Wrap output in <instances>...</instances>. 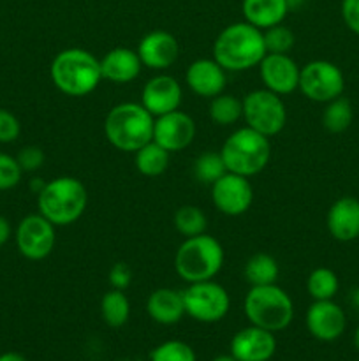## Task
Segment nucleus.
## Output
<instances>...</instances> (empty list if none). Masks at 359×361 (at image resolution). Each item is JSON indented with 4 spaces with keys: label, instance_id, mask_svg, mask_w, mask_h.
Masks as SVG:
<instances>
[{
    "label": "nucleus",
    "instance_id": "obj_43",
    "mask_svg": "<svg viewBox=\"0 0 359 361\" xmlns=\"http://www.w3.org/2000/svg\"><path fill=\"white\" fill-rule=\"evenodd\" d=\"M354 345H355V349L359 351V326H358V330H355V334H354Z\"/></svg>",
    "mask_w": 359,
    "mask_h": 361
},
{
    "label": "nucleus",
    "instance_id": "obj_40",
    "mask_svg": "<svg viewBox=\"0 0 359 361\" xmlns=\"http://www.w3.org/2000/svg\"><path fill=\"white\" fill-rule=\"evenodd\" d=\"M0 361H28L23 355L20 353H4L0 355Z\"/></svg>",
    "mask_w": 359,
    "mask_h": 361
},
{
    "label": "nucleus",
    "instance_id": "obj_9",
    "mask_svg": "<svg viewBox=\"0 0 359 361\" xmlns=\"http://www.w3.org/2000/svg\"><path fill=\"white\" fill-rule=\"evenodd\" d=\"M183 293L185 314L199 323H217L227 316L231 298L224 286L215 281L189 284Z\"/></svg>",
    "mask_w": 359,
    "mask_h": 361
},
{
    "label": "nucleus",
    "instance_id": "obj_4",
    "mask_svg": "<svg viewBox=\"0 0 359 361\" xmlns=\"http://www.w3.org/2000/svg\"><path fill=\"white\" fill-rule=\"evenodd\" d=\"M87 204V187L74 176H58L44 183L37 194L39 214L55 228L74 224L84 214Z\"/></svg>",
    "mask_w": 359,
    "mask_h": 361
},
{
    "label": "nucleus",
    "instance_id": "obj_14",
    "mask_svg": "<svg viewBox=\"0 0 359 361\" xmlns=\"http://www.w3.org/2000/svg\"><path fill=\"white\" fill-rule=\"evenodd\" d=\"M194 137H196V122L192 116L180 109L155 118L153 141L165 148L169 154L189 148Z\"/></svg>",
    "mask_w": 359,
    "mask_h": 361
},
{
    "label": "nucleus",
    "instance_id": "obj_21",
    "mask_svg": "<svg viewBox=\"0 0 359 361\" xmlns=\"http://www.w3.org/2000/svg\"><path fill=\"white\" fill-rule=\"evenodd\" d=\"M143 63L136 49L113 48L101 59L102 80L115 85H125L141 74Z\"/></svg>",
    "mask_w": 359,
    "mask_h": 361
},
{
    "label": "nucleus",
    "instance_id": "obj_33",
    "mask_svg": "<svg viewBox=\"0 0 359 361\" xmlns=\"http://www.w3.org/2000/svg\"><path fill=\"white\" fill-rule=\"evenodd\" d=\"M266 53H289L294 46V34L289 27L278 23L263 30Z\"/></svg>",
    "mask_w": 359,
    "mask_h": 361
},
{
    "label": "nucleus",
    "instance_id": "obj_31",
    "mask_svg": "<svg viewBox=\"0 0 359 361\" xmlns=\"http://www.w3.org/2000/svg\"><path fill=\"white\" fill-rule=\"evenodd\" d=\"M227 173L220 152H204L194 162V175L204 185H213L220 176Z\"/></svg>",
    "mask_w": 359,
    "mask_h": 361
},
{
    "label": "nucleus",
    "instance_id": "obj_7",
    "mask_svg": "<svg viewBox=\"0 0 359 361\" xmlns=\"http://www.w3.org/2000/svg\"><path fill=\"white\" fill-rule=\"evenodd\" d=\"M243 312L250 324L277 334L292 323L294 303L291 296L277 284L253 286L245 296Z\"/></svg>",
    "mask_w": 359,
    "mask_h": 361
},
{
    "label": "nucleus",
    "instance_id": "obj_35",
    "mask_svg": "<svg viewBox=\"0 0 359 361\" xmlns=\"http://www.w3.org/2000/svg\"><path fill=\"white\" fill-rule=\"evenodd\" d=\"M16 161L18 164H20L21 171L34 173L42 168L46 157H44V152H42L39 147H25L21 148L20 154L16 155Z\"/></svg>",
    "mask_w": 359,
    "mask_h": 361
},
{
    "label": "nucleus",
    "instance_id": "obj_37",
    "mask_svg": "<svg viewBox=\"0 0 359 361\" xmlns=\"http://www.w3.org/2000/svg\"><path fill=\"white\" fill-rule=\"evenodd\" d=\"M109 284L113 289H120V291H125L127 288L132 282V270L129 268V264L125 263H115L109 270Z\"/></svg>",
    "mask_w": 359,
    "mask_h": 361
},
{
    "label": "nucleus",
    "instance_id": "obj_11",
    "mask_svg": "<svg viewBox=\"0 0 359 361\" xmlns=\"http://www.w3.org/2000/svg\"><path fill=\"white\" fill-rule=\"evenodd\" d=\"M14 238L21 256L30 261H42L55 249V226L41 214L27 215L18 224Z\"/></svg>",
    "mask_w": 359,
    "mask_h": 361
},
{
    "label": "nucleus",
    "instance_id": "obj_26",
    "mask_svg": "<svg viewBox=\"0 0 359 361\" xmlns=\"http://www.w3.org/2000/svg\"><path fill=\"white\" fill-rule=\"evenodd\" d=\"M354 120V108L351 101L344 95L326 102V108L322 111V126L327 133L340 134L351 127Z\"/></svg>",
    "mask_w": 359,
    "mask_h": 361
},
{
    "label": "nucleus",
    "instance_id": "obj_30",
    "mask_svg": "<svg viewBox=\"0 0 359 361\" xmlns=\"http://www.w3.org/2000/svg\"><path fill=\"white\" fill-rule=\"evenodd\" d=\"M172 222H175L176 231L185 236V238L204 235L208 228L206 214L199 207H194V204H185V207L178 208Z\"/></svg>",
    "mask_w": 359,
    "mask_h": 361
},
{
    "label": "nucleus",
    "instance_id": "obj_20",
    "mask_svg": "<svg viewBox=\"0 0 359 361\" xmlns=\"http://www.w3.org/2000/svg\"><path fill=\"white\" fill-rule=\"evenodd\" d=\"M326 226L329 235L338 242H354L359 238V200L344 196L327 210Z\"/></svg>",
    "mask_w": 359,
    "mask_h": 361
},
{
    "label": "nucleus",
    "instance_id": "obj_29",
    "mask_svg": "<svg viewBox=\"0 0 359 361\" xmlns=\"http://www.w3.org/2000/svg\"><path fill=\"white\" fill-rule=\"evenodd\" d=\"M306 289L313 300H333L340 289V281L331 268L319 267L306 279Z\"/></svg>",
    "mask_w": 359,
    "mask_h": 361
},
{
    "label": "nucleus",
    "instance_id": "obj_23",
    "mask_svg": "<svg viewBox=\"0 0 359 361\" xmlns=\"http://www.w3.org/2000/svg\"><path fill=\"white\" fill-rule=\"evenodd\" d=\"M241 13L246 23L253 25L259 30L284 23L289 13L285 0H243Z\"/></svg>",
    "mask_w": 359,
    "mask_h": 361
},
{
    "label": "nucleus",
    "instance_id": "obj_16",
    "mask_svg": "<svg viewBox=\"0 0 359 361\" xmlns=\"http://www.w3.org/2000/svg\"><path fill=\"white\" fill-rule=\"evenodd\" d=\"M182 101V85L169 74H157V76L150 78L141 92V104L155 118L180 109Z\"/></svg>",
    "mask_w": 359,
    "mask_h": 361
},
{
    "label": "nucleus",
    "instance_id": "obj_1",
    "mask_svg": "<svg viewBox=\"0 0 359 361\" xmlns=\"http://www.w3.org/2000/svg\"><path fill=\"white\" fill-rule=\"evenodd\" d=\"M264 56L263 30L246 21L227 25L213 42V59L227 73H243L257 67Z\"/></svg>",
    "mask_w": 359,
    "mask_h": 361
},
{
    "label": "nucleus",
    "instance_id": "obj_27",
    "mask_svg": "<svg viewBox=\"0 0 359 361\" xmlns=\"http://www.w3.org/2000/svg\"><path fill=\"white\" fill-rule=\"evenodd\" d=\"M102 319L108 326L122 328L130 317V302L120 289H111L101 300Z\"/></svg>",
    "mask_w": 359,
    "mask_h": 361
},
{
    "label": "nucleus",
    "instance_id": "obj_10",
    "mask_svg": "<svg viewBox=\"0 0 359 361\" xmlns=\"http://www.w3.org/2000/svg\"><path fill=\"white\" fill-rule=\"evenodd\" d=\"M301 94L313 102H326L344 95L345 76L336 63L329 60H312L299 71Z\"/></svg>",
    "mask_w": 359,
    "mask_h": 361
},
{
    "label": "nucleus",
    "instance_id": "obj_39",
    "mask_svg": "<svg viewBox=\"0 0 359 361\" xmlns=\"http://www.w3.org/2000/svg\"><path fill=\"white\" fill-rule=\"evenodd\" d=\"M11 235H13V228H11V222L7 221L4 215H0V247L6 245L9 242Z\"/></svg>",
    "mask_w": 359,
    "mask_h": 361
},
{
    "label": "nucleus",
    "instance_id": "obj_38",
    "mask_svg": "<svg viewBox=\"0 0 359 361\" xmlns=\"http://www.w3.org/2000/svg\"><path fill=\"white\" fill-rule=\"evenodd\" d=\"M341 18L348 30L359 35V0H341Z\"/></svg>",
    "mask_w": 359,
    "mask_h": 361
},
{
    "label": "nucleus",
    "instance_id": "obj_24",
    "mask_svg": "<svg viewBox=\"0 0 359 361\" xmlns=\"http://www.w3.org/2000/svg\"><path fill=\"white\" fill-rule=\"evenodd\" d=\"M278 274H280V268H278L277 259L270 254L257 252L250 257L245 263L243 268V275H245V281L250 286H270L277 284Z\"/></svg>",
    "mask_w": 359,
    "mask_h": 361
},
{
    "label": "nucleus",
    "instance_id": "obj_41",
    "mask_svg": "<svg viewBox=\"0 0 359 361\" xmlns=\"http://www.w3.org/2000/svg\"><path fill=\"white\" fill-rule=\"evenodd\" d=\"M285 2H287L289 11H298V9H301L303 6H305L306 0H285Z\"/></svg>",
    "mask_w": 359,
    "mask_h": 361
},
{
    "label": "nucleus",
    "instance_id": "obj_13",
    "mask_svg": "<svg viewBox=\"0 0 359 361\" xmlns=\"http://www.w3.org/2000/svg\"><path fill=\"white\" fill-rule=\"evenodd\" d=\"M257 67L266 90L277 95H289L298 90L301 67L289 53H266Z\"/></svg>",
    "mask_w": 359,
    "mask_h": 361
},
{
    "label": "nucleus",
    "instance_id": "obj_28",
    "mask_svg": "<svg viewBox=\"0 0 359 361\" xmlns=\"http://www.w3.org/2000/svg\"><path fill=\"white\" fill-rule=\"evenodd\" d=\"M210 101V118L217 126L229 127L243 118V99L222 92Z\"/></svg>",
    "mask_w": 359,
    "mask_h": 361
},
{
    "label": "nucleus",
    "instance_id": "obj_36",
    "mask_svg": "<svg viewBox=\"0 0 359 361\" xmlns=\"http://www.w3.org/2000/svg\"><path fill=\"white\" fill-rule=\"evenodd\" d=\"M21 133V123L9 109L0 108V143H13Z\"/></svg>",
    "mask_w": 359,
    "mask_h": 361
},
{
    "label": "nucleus",
    "instance_id": "obj_17",
    "mask_svg": "<svg viewBox=\"0 0 359 361\" xmlns=\"http://www.w3.org/2000/svg\"><path fill=\"white\" fill-rule=\"evenodd\" d=\"M136 51L143 67L151 71H165L178 60L180 42L171 32L153 30L141 39Z\"/></svg>",
    "mask_w": 359,
    "mask_h": 361
},
{
    "label": "nucleus",
    "instance_id": "obj_15",
    "mask_svg": "<svg viewBox=\"0 0 359 361\" xmlns=\"http://www.w3.org/2000/svg\"><path fill=\"white\" fill-rule=\"evenodd\" d=\"M306 328L320 342H333L344 335L347 317L344 309L333 300H313L306 310Z\"/></svg>",
    "mask_w": 359,
    "mask_h": 361
},
{
    "label": "nucleus",
    "instance_id": "obj_12",
    "mask_svg": "<svg viewBox=\"0 0 359 361\" xmlns=\"http://www.w3.org/2000/svg\"><path fill=\"white\" fill-rule=\"evenodd\" d=\"M211 201L220 214L238 217L248 212L253 201V187L250 178L236 173H225L211 185Z\"/></svg>",
    "mask_w": 359,
    "mask_h": 361
},
{
    "label": "nucleus",
    "instance_id": "obj_2",
    "mask_svg": "<svg viewBox=\"0 0 359 361\" xmlns=\"http://www.w3.org/2000/svg\"><path fill=\"white\" fill-rule=\"evenodd\" d=\"M53 85L69 97H84L102 81L101 60L83 48H67L56 53L49 67Z\"/></svg>",
    "mask_w": 359,
    "mask_h": 361
},
{
    "label": "nucleus",
    "instance_id": "obj_22",
    "mask_svg": "<svg viewBox=\"0 0 359 361\" xmlns=\"http://www.w3.org/2000/svg\"><path fill=\"white\" fill-rule=\"evenodd\" d=\"M146 312L158 324L169 326L180 323L183 316H187L183 293L171 288L155 289L146 300Z\"/></svg>",
    "mask_w": 359,
    "mask_h": 361
},
{
    "label": "nucleus",
    "instance_id": "obj_19",
    "mask_svg": "<svg viewBox=\"0 0 359 361\" xmlns=\"http://www.w3.org/2000/svg\"><path fill=\"white\" fill-rule=\"evenodd\" d=\"M185 81L196 95L213 99L225 90L227 71L215 59H199L187 67Z\"/></svg>",
    "mask_w": 359,
    "mask_h": 361
},
{
    "label": "nucleus",
    "instance_id": "obj_6",
    "mask_svg": "<svg viewBox=\"0 0 359 361\" xmlns=\"http://www.w3.org/2000/svg\"><path fill=\"white\" fill-rule=\"evenodd\" d=\"M220 155L229 173L252 178L264 171L270 162V137L245 126L229 134V137L222 145Z\"/></svg>",
    "mask_w": 359,
    "mask_h": 361
},
{
    "label": "nucleus",
    "instance_id": "obj_44",
    "mask_svg": "<svg viewBox=\"0 0 359 361\" xmlns=\"http://www.w3.org/2000/svg\"><path fill=\"white\" fill-rule=\"evenodd\" d=\"M354 303H355V307H358V310H359V288L355 289V293H354Z\"/></svg>",
    "mask_w": 359,
    "mask_h": 361
},
{
    "label": "nucleus",
    "instance_id": "obj_18",
    "mask_svg": "<svg viewBox=\"0 0 359 361\" xmlns=\"http://www.w3.org/2000/svg\"><path fill=\"white\" fill-rule=\"evenodd\" d=\"M277 351L273 331L253 326L243 328L232 337L231 355L238 361H270Z\"/></svg>",
    "mask_w": 359,
    "mask_h": 361
},
{
    "label": "nucleus",
    "instance_id": "obj_32",
    "mask_svg": "<svg viewBox=\"0 0 359 361\" xmlns=\"http://www.w3.org/2000/svg\"><path fill=\"white\" fill-rule=\"evenodd\" d=\"M150 361H197L196 353L182 341H168L151 351Z\"/></svg>",
    "mask_w": 359,
    "mask_h": 361
},
{
    "label": "nucleus",
    "instance_id": "obj_25",
    "mask_svg": "<svg viewBox=\"0 0 359 361\" xmlns=\"http://www.w3.org/2000/svg\"><path fill=\"white\" fill-rule=\"evenodd\" d=\"M169 155L171 154L165 148H162L160 145L151 140L150 143H146L136 152L134 164L141 175L153 178V176H160L162 173H165L169 166Z\"/></svg>",
    "mask_w": 359,
    "mask_h": 361
},
{
    "label": "nucleus",
    "instance_id": "obj_42",
    "mask_svg": "<svg viewBox=\"0 0 359 361\" xmlns=\"http://www.w3.org/2000/svg\"><path fill=\"white\" fill-rule=\"evenodd\" d=\"M211 361H238V360H236L232 355H218V356H215Z\"/></svg>",
    "mask_w": 359,
    "mask_h": 361
},
{
    "label": "nucleus",
    "instance_id": "obj_34",
    "mask_svg": "<svg viewBox=\"0 0 359 361\" xmlns=\"http://www.w3.org/2000/svg\"><path fill=\"white\" fill-rule=\"evenodd\" d=\"M23 171L18 164L16 157L0 152V190H9L20 183Z\"/></svg>",
    "mask_w": 359,
    "mask_h": 361
},
{
    "label": "nucleus",
    "instance_id": "obj_3",
    "mask_svg": "<svg viewBox=\"0 0 359 361\" xmlns=\"http://www.w3.org/2000/svg\"><path fill=\"white\" fill-rule=\"evenodd\" d=\"M155 116L137 102H122L109 109L104 120V134L109 143L122 152L136 154L153 140Z\"/></svg>",
    "mask_w": 359,
    "mask_h": 361
},
{
    "label": "nucleus",
    "instance_id": "obj_5",
    "mask_svg": "<svg viewBox=\"0 0 359 361\" xmlns=\"http://www.w3.org/2000/svg\"><path fill=\"white\" fill-rule=\"evenodd\" d=\"M224 247L215 236L185 238L175 254V270L187 284L213 281L224 267Z\"/></svg>",
    "mask_w": 359,
    "mask_h": 361
},
{
    "label": "nucleus",
    "instance_id": "obj_8",
    "mask_svg": "<svg viewBox=\"0 0 359 361\" xmlns=\"http://www.w3.org/2000/svg\"><path fill=\"white\" fill-rule=\"evenodd\" d=\"M243 120L246 127L263 136H277L287 123V109L282 95L273 94L266 88L248 92L243 97Z\"/></svg>",
    "mask_w": 359,
    "mask_h": 361
}]
</instances>
